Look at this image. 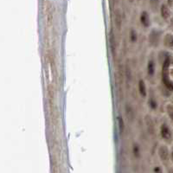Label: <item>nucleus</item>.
Segmentation results:
<instances>
[{"mask_svg":"<svg viewBox=\"0 0 173 173\" xmlns=\"http://www.w3.org/2000/svg\"><path fill=\"white\" fill-rule=\"evenodd\" d=\"M114 23L118 29L120 30L122 26V16H121V12L119 9L114 11Z\"/></svg>","mask_w":173,"mask_h":173,"instance_id":"8","label":"nucleus"},{"mask_svg":"<svg viewBox=\"0 0 173 173\" xmlns=\"http://www.w3.org/2000/svg\"><path fill=\"white\" fill-rule=\"evenodd\" d=\"M147 73L150 76H153L155 74V62L153 61V59H151L148 61L147 64Z\"/></svg>","mask_w":173,"mask_h":173,"instance_id":"13","label":"nucleus"},{"mask_svg":"<svg viewBox=\"0 0 173 173\" xmlns=\"http://www.w3.org/2000/svg\"><path fill=\"white\" fill-rule=\"evenodd\" d=\"M164 45L169 49H173V35L168 33L164 37Z\"/></svg>","mask_w":173,"mask_h":173,"instance_id":"10","label":"nucleus"},{"mask_svg":"<svg viewBox=\"0 0 173 173\" xmlns=\"http://www.w3.org/2000/svg\"><path fill=\"white\" fill-rule=\"evenodd\" d=\"M47 20H48V24L51 25L53 22V7L51 5H48V11H47Z\"/></svg>","mask_w":173,"mask_h":173,"instance_id":"14","label":"nucleus"},{"mask_svg":"<svg viewBox=\"0 0 173 173\" xmlns=\"http://www.w3.org/2000/svg\"><path fill=\"white\" fill-rule=\"evenodd\" d=\"M149 106L151 107V109H156L157 107V101H155V99H153V98H151L150 100H149Z\"/></svg>","mask_w":173,"mask_h":173,"instance_id":"20","label":"nucleus"},{"mask_svg":"<svg viewBox=\"0 0 173 173\" xmlns=\"http://www.w3.org/2000/svg\"><path fill=\"white\" fill-rule=\"evenodd\" d=\"M171 75H172V76H173V69H172V70H171Z\"/></svg>","mask_w":173,"mask_h":173,"instance_id":"26","label":"nucleus"},{"mask_svg":"<svg viewBox=\"0 0 173 173\" xmlns=\"http://www.w3.org/2000/svg\"><path fill=\"white\" fill-rule=\"evenodd\" d=\"M160 134H161V137L164 140H167V141H171V138H172V134H171V131L170 127L168 126L166 124H163L160 127Z\"/></svg>","mask_w":173,"mask_h":173,"instance_id":"2","label":"nucleus"},{"mask_svg":"<svg viewBox=\"0 0 173 173\" xmlns=\"http://www.w3.org/2000/svg\"><path fill=\"white\" fill-rule=\"evenodd\" d=\"M158 156L161 158L162 161H166L169 158V150L167 146L165 145H160L158 148Z\"/></svg>","mask_w":173,"mask_h":173,"instance_id":"7","label":"nucleus"},{"mask_svg":"<svg viewBox=\"0 0 173 173\" xmlns=\"http://www.w3.org/2000/svg\"><path fill=\"white\" fill-rule=\"evenodd\" d=\"M145 123L148 133L150 134H154V133H155V126H154L153 120H152V119H151L150 115H146V116H145Z\"/></svg>","mask_w":173,"mask_h":173,"instance_id":"6","label":"nucleus"},{"mask_svg":"<svg viewBox=\"0 0 173 173\" xmlns=\"http://www.w3.org/2000/svg\"><path fill=\"white\" fill-rule=\"evenodd\" d=\"M126 117L129 119V121H133L134 119V112L133 106H131L129 104L126 106Z\"/></svg>","mask_w":173,"mask_h":173,"instance_id":"12","label":"nucleus"},{"mask_svg":"<svg viewBox=\"0 0 173 173\" xmlns=\"http://www.w3.org/2000/svg\"><path fill=\"white\" fill-rule=\"evenodd\" d=\"M128 1H129V2H130V3H133L135 0H128Z\"/></svg>","mask_w":173,"mask_h":173,"instance_id":"25","label":"nucleus"},{"mask_svg":"<svg viewBox=\"0 0 173 173\" xmlns=\"http://www.w3.org/2000/svg\"><path fill=\"white\" fill-rule=\"evenodd\" d=\"M109 46H110V50H111L112 57L115 58L116 57V52H117V43H116L115 36H114L112 31H110V34H109Z\"/></svg>","mask_w":173,"mask_h":173,"instance_id":"3","label":"nucleus"},{"mask_svg":"<svg viewBox=\"0 0 173 173\" xmlns=\"http://www.w3.org/2000/svg\"><path fill=\"white\" fill-rule=\"evenodd\" d=\"M166 110H167L168 115L170 116V118L173 120V106L172 105H168L166 107Z\"/></svg>","mask_w":173,"mask_h":173,"instance_id":"21","label":"nucleus"},{"mask_svg":"<svg viewBox=\"0 0 173 173\" xmlns=\"http://www.w3.org/2000/svg\"><path fill=\"white\" fill-rule=\"evenodd\" d=\"M154 172H162L163 171H162V169L161 168L159 167V166H157V167H155L154 168Z\"/></svg>","mask_w":173,"mask_h":173,"instance_id":"22","label":"nucleus"},{"mask_svg":"<svg viewBox=\"0 0 173 173\" xmlns=\"http://www.w3.org/2000/svg\"><path fill=\"white\" fill-rule=\"evenodd\" d=\"M170 57L169 56H166L164 61V64H163V68H162V80L163 83L164 84V86L167 88L170 91H172L173 92V81H171V79L169 77V66H170Z\"/></svg>","mask_w":173,"mask_h":173,"instance_id":"1","label":"nucleus"},{"mask_svg":"<svg viewBox=\"0 0 173 173\" xmlns=\"http://www.w3.org/2000/svg\"><path fill=\"white\" fill-rule=\"evenodd\" d=\"M159 40H160L159 32L157 31L156 29L151 30V33H150V36H149V42H150V44H151L152 47H156V46L158 45Z\"/></svg>","mask_w":173,"mask_h":173,"instance_id":"4","label":"nucleus"},{"mask_svg":"<svg viewBox=\"0 0 173 173\" xmlns=\"http://www.w3.org/2000/svg\"><path fill=\"white\" fill-rule=\"evenodd\" d=\"M129 37L132 43H136L138 41V33L134 29H131L130 33H129Z\"/></svg>","mask_w":173,"mask_h":173,"instance_id":"16","label":"nucleus"},{"mask_svg":"<svg viewBox=\"0 0 173 173\" xmlns=\"http://www.w3.org/2000/svg\"><path fill=\"white\" fill-rule=\"evenodd\" d=\"M125 76L127 81H130L132 80V70L129 64H126V66L125 67Z\"/></svg>","mask_w":173,"mask_h":173,"instance_id":"17","label":"nucleus"},{"mask_svg":"<svg viewBox=\"0 0 173 173\" xmlns=\"http://www.w3.org/2000/svg\"><path fill=\"white\" fill-rule=\"evenodd\" d=\"M159 1H160V0H149V2H150V5H151V9H152L153 11H156L157 8L158 7Z\"/></svg>","mask_w":173,"mask_h":173,"instance_id":"19","label":"nucleus"},{"mask_svg":"<svg viewBox=\"0 0 173 173\" xmlns=\"http://www.w3.org/2000/svg\"><path fill=\"white\" fill-rule=\"evenodd\" d=\"M160 14H161V17L164 19H168L170 16H171V11L169 9V5H166L165 4H163L162 5L160 6Z\"/></svg>","mask_w":173,"mask_h":173,"instance_id":"9","label":"nucleus"},{"mask_svg":"<svg viewBox=\"0 0 173 173\" xmlns=\"http://www.w3.org/2000/svg\"><path fill=\"white\" fill-rule=\"evenodd\" d=\"M138 88H139V93L142 97H145L147 95V91H146V86H145V82L143 80H140L139 81V84H138Z\"/></svg>","mask_w":173,"mask_h":173,"instance_id":"11","label":"nucleus"},{"mask_svg":"<svg viewBox=\"0 0 173 173\" xmlns=\"http://www.w3.org/2000/svg\"><path fill=\"white\" fill-rule=\"evenodd\" d=\"M167 4L170 7H172L173 6V0H167Z\"/></svg>","mask_w":173,"mask_h":173,"instance_id":"23","label":"nucleus"},{"mask_svg":"<svg viewBox=\"0 0 173 173\" xmlns=\"http://www.w3.org/2000/svg\"><path fill=\"white\" fill-rule=\"evenodd\" d=\"M140 22L142 23V25L144 27L148 28L150 25H151V19H150V16H149V13L146 11H143L140 14Z\"/></svg>","mask_w":173,"mask_h":173,"instance_id":"5","label":"nucleus"},{"mask_svg":"<svg viewBox=\"0 0 173 173\" xmlns=\"http://www.w3.org/2000/svg\"><path fill=\"white\" fill-rule=\"evenodd\" d=\"M119 2V0H112V6H113L115 4H117Z\"/></svg>","mask_w":173,"mask_h":173,"instance_id":"24","label":"nucleus"},{"mask_svg":"<svg viewBox=\"0 0 173 173\" xmlns=\"http://www.w3.org/2000/svg\"><path fill=\"white\" fill-rule=\"evenodd\" d=\"M171 157H172V160H173V151H172V153H171Z\"/></svg>","mask_w":173,"mask_h":173,"instance_id":"27","label":"nucleus"},{"mask_svg":"<svg viewBox=\"0 0 173 173\" xmlns=\"http://www.w3.org/2000/svg\"><path fill=\"white\" fill-rule=\"evenodd\" d=\"M133 153L135 157H140V145H138L137 143L133 144Z\"/></svg>","mask_w":173,"mask_h":173,"instance_id":"18","label":"nucleus"},{"mask_svg":"<svg viewBox=\"0 0 173 173\" xmlns=\"http://www.w3.org/2000/svg\"><path fill=\"white\" fill-rule=\"evenodd\" d=\"M117 122H118V128L119 131V133L122 134L125 131V122L124 119L121 116H119L117 118Z\"/></svg>","mask_w":173,"mask_h":173,"instance_id":"15","label":"nucleus"},{"mask_svg":"<svg viewBox=\"0 0 173 173\" xmlns=\"http://www.w3.org/2000/svg\"><path fill=\"white\" fill-rule=\"evenodd\" d=\"M171 64H172V65H173V59H172V61H171Z\"/></svg>","mask_w":173,"mask_h":173,"instance_id":"28","label":"nucleus"}]
</instances>
